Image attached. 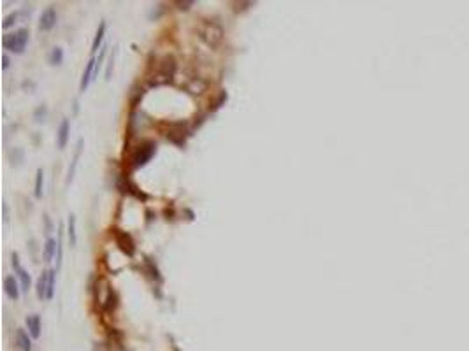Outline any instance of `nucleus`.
Instances as JSON below:
<instances>
[{
	"label": "nucleus",
	"instance_id": "obj_9",
	"mask_svg": "<svg viewBox=\"0 0 469 351\" xmlns=\"http://www.w3.org/2000/svg\"><path fill=\"white\" fill-rule=\"evenodd\" d=\"M95 67H97V58L91 56L86 63V69H85V72H83V78H81V84H79V90L81 91H85L88 86H90L91 79H93V74H95Z\"/></svg>",
	"mask_w": 469,
	"mask_h": 351
},
{
	"label": "nucleus",
	"instance_id": "obj_16",
	"mask_svg": "<svg viewBox=\"0 0 469 351\" xmlns=\"http://www.w3.org/2000/svg\"><path fill=\"white\" fill-rule=\"evenodd\" d=\"M43 186H44V172L43 169H37L36 172V188H34V195L37 198L43 197Z\"/></svg>",
	"mask_w": 469,
	"mask_h": 351
},
{
	"label": "nucleus",
	"instance_id": "obj_18",
	"mask_svg": "<svg viewBox=\"0 0 469 351\" xmlns=\"http://www.w3.org/2000/svg\"><path fill=\"white\" fill-rule=\"evenodd\" d=\"M21 16H25L23 11H16V12H12V14L5 16V18H4V23H2V28H9L11 25L18 23V20H20Z\"/></svg>",
	"mask_w": 469,
	"mask_h": 351
},
{
	"label": "nucleus",
	"instance_id": "obj_14",
	"mask_svg": "<svg viewBox=\"0 0 469 351\" xmlns=\"http://www.w3.org/2000/svg\"><path fill=\"white\" fill-rule=\"evenodd\" d=\"M104 34H106V21H102V23L99 25V30H97V34H95L93 44H91V53H97L99 49H102L100 44H102V40H104Z\"/></svg>",
	"mask_w": 469,
	"mask_h": 351
},
{
	"label": "nucleus",
	"instance_id": "obj_19",
	"mask_svg": "<svg viewBox=\"0 0 469 351\" xmlns=\"http://www.w3.org/2000/svg\"><path fill=\"white\" fill-rule=\"evenodd\" d=\"M55 277H56V269H49V281H47V299L51 300L55 295Z\"/></svg>",
	"mask_w": 469,
	"mask_h": 351
},
{
	"label": "nucleus",
	"instance_id": "obj_11",
	"mask_svg": "<svg viewBox=\"0 0 469 351\" xmlns=\"http://www.w3.org/2000/svg\"><path fill=\"white\" fill-rule=\"evenodd\" d=\"M16 346L20 348V351H32L30 334H27L23 328H18V330H16Z\"/></svg>",
	"mask_w": 469,
	"mask_h": 351
},
{
	"label": "nucleus",
	"instance_id": "obj_5",
	"mask_svg": "<svg viewBox=\"0 0 469 351\" xmlns=\"http://www.w3.org/2000/svg\"><path fill=\"white\" fill-rule=\"evenodd\" d=\"M116 242H118L120 249H122L123 253H127L128 257H132L135 251V244L134 241H132V237L128 235L127 232H122V230H116Z\"/></svg>",
	"mask_w": 469,
	"mask_h": 351
},
{
	"label": "nucleus",
	"instance_id": "obj_20",
	"mask_svg": "<svg viewBox=\"0 0 469 351\" xmlns=\"http://www.w3.org/2000/svg\"><path fill=\"white\" fill-rule=\"evenodd\" d=\"M62 227H60V234H58V251H56V269H60L62 265V255H63V246H62Z\"/></svg>",
	"mask_w": 469,
	"mask_h": 351
},
{
	"label": "nucleus",
	"instance_id": "obj_13",
	"mask_svg": "<svg viewBox=\"0 0 469 351\" xmlns=\"http://www.w3.org/2000/svg\"><path fill=\"white\" fill-rule=\"evenodd\" d=\"M43 258L44 262H51L53 257L56 255V251H58V241H55V239H47L46 244L43 246Z\"/></svg>",
	"mask_w": 469,
	"mask_h": 351
},
{
	"label": "nucleus",
	"instance_id": "obj_12",
	"mask_svg": "<svg viewBox=\"0 0 469 351\" xmlns=\"http://www.w3.org/2000/svg\"><path fill=\"white\" fill-rule=\"evenodd\" d=\"M47 281H49V271H44L39 279H37V286H36L37 297H39L41 300L47 299Z\"/></svg>",
	"mask_w": 469,
	"mask_h": 351
},
{
	"label": "nucleus",
	"instance_id": "obj_3",
	"mask_svg": "<svg viewBox=\"0 0 469 351\" xmlns=\"http://www.w3.org/2000/svg\"><path fill=\"white\" fill-rule=\"evenodd\" d=\"M12 267H14L16 276H18V279H20L21 290H23V292H28V288H30V284H32V277H30V274H28L27 269L20 264L18 253H12Z\"/></svg>",
	"mask_w": 469,
	"mask_h": 351
},
{
	"label": "nucleus",
	"instance_id": "obj_2",
	"mask_svg": "<svg viewBox=\"0 0 469 351\" xmlns=\"http://www.w3.org/2000/svg\"><path fill=\"white\" fill-rule=\"evenodd\" d=\"M155 151H157V144H155L153 141L142 142L141 146H139L137 150L134 151V155H132V165H134V167L146 165L151 158H153Z\"/></svg>",
	"mask_w": 469,
	"mask_h": 351
},
{
	"label": "nucleus",
	"instance_id": "obj_21",
	"mask_svg": "<svg viewBox=\"0 0 469 351\" xmlns=\"http://www.w3.org/2000/svg\"><path fill=\"white\" fill-rule=\"evenodd\" d=\"M177 5H181L179 9H188V5H192V2H177Z\"/></svg>",
	"mask_w": 469,
	"mask_h": 351
},
{
	"label": "nucleus",
	"instance_id": "obj_8",
	"mask_svg": "<svg viewBox=\"0 0 469 351\" xmlns=\"http://www.w3.org/2000/svg\"><path fill=\"white\" fill-rule=\"evenodd\" d=\"M20 286H21V284L18 283V279H16L14 276H7V277L4 279L5 295H7L11 300H18V299H20V292H21Z\"/></svg>",
	"mask_w": 469,
	"mask_h": 351
},
{
	"label": "nucleus",
	"instance_id": "obj_23",
	"mask_svg": "<svg viewBox=\"0 0 469 351\" xmlns=\"http://www.w3.org/2000/svg\"><path fill=\"white\" fill-rule=\"evenodd\" d=\"M4 69H7L9 67V56L7 55H4V65H2Z\"/></svg>",
	"mask_w": 469,
	"mask_h": 351
},
{
	"label": "nucleus",
	"instance_id": "obj_10",
	"mask_svg": "<svg viewBox=\"0 0 469 351\" xmlns=\"http://www.w3.org/2000/svg\"><path fill=\"white\" fill-rule=\"evenodd\" d=\"M25 323H27V328H28V334H30L32 339H39L41 337V318L39 314H30L27 316V320H25Z\"/></svg>",
	"mask_w": 469,
	"mask_h": 351
},
{
	"label": "nucleus",
	"instance_id": "obj_4",
	"mask_svg": "<svg viewBox=\"0 0 469 351\" xmlns=\"http://www.w3.org/2000/svg\"><path fill=\"white\" fill-rule=\"evenodd\" d=\"M83 139H79L78 144H76V151H74V156H72V162L71 165H69V170H67V179H65V185H71L72 179H74L76 176V170H78V163H79V158H81V153H83Z\"/></svg>",
	"mask_w": 469,
	"mask_h": 351
},
{
	"label": "nucleus",
	"instance_id": "obj_6",
	"mask_svg": "<svg viewBox=\"0 0 469 351\" xmlns=\"http://www.w3.org/2000/svg\"><path fill=\"white\" fill-rule=\"evenodd\" d=\"M56 25V9L55 7H47L46 11H43L39 21V28L43 32H49Z\"/></svg>",
	"mask_w": 469,
	"mask_h": 351
},
{
	"label": "nucleus",
	"instance_id": "obj_15",
	"mask_svg": "<svg viewBox=\"0 0 469 351\" xmlns=\"http://www.w3.org/2000/svg\"><path fill=\"white\" fill-rule=\"evenodd\" d=\"M67 234H69V241H71V246H76V242H78V234H76V216H74V214H69Z\"/></svg>",
	"mask_w": 469,
	"mask_h": 351
},
{
	"label": "nucleus",
	"instance_id": "obj_1",
	"mask_svg": "<svg viewBox=\"0 0 469 351\" xmlns=\"http://www.w3.org/2000/svg\"><path fill=\"white\" fill-rule=\"evenodd\" d=\"M28 36H30L28 28H20V30H16V32H12V34L4 36L2 44H4V47L7 49V51L16 53V55H21L28 44Z\"/></svg>",
	"mask_w": 469,
	"mask_h": 351
},
{
	"label": "nucleus",
	"instance_id": "obj_7",
	"mask_svg": "<svg viewBox=\"0 0 469 351\" xmlns=\"http://www.w3.org/2000/svg\"><path fill=\"white\" fill-rule=\"evenodd\" d=\"M69 135H71V123H69V119H62V123H60L58 126V132H56V146H58L60 150H63V148L67 146Z\"/></svg>",
	"mask_w": 469,
	"mask_h": 351
},
{
	"label": "nucleus",
	"instance_id": "obj_22",
	"mask_svg": "<svg viewBox=\"0 0 469 351\" xmlns=\"http://www.w3.org/2000/svg\"><path fill=\"white\" fill-rule=\"evenodd\" d=\"M7 220H9V218H7V204L4 202V221H5V223H7Z\"/></svg>",
	"mask_w": 469,
	"mask_h": 351
},
{
	"label": "nucleus",
	"instance_id": "obj_17",
	"mask_svg": "<svg viewBox=\"0 0 469 351\" xmlns=\"http://www.w3.org/2000/svg\"><path fill=\"white\" fill-rule=\"evenodd\" d=\"M63 62V49L62 47H53L49 53V63L51 65H60Z\"/></svg>",
	"mask_w": 469,
	"mask_h": 351
}]
</instances>
